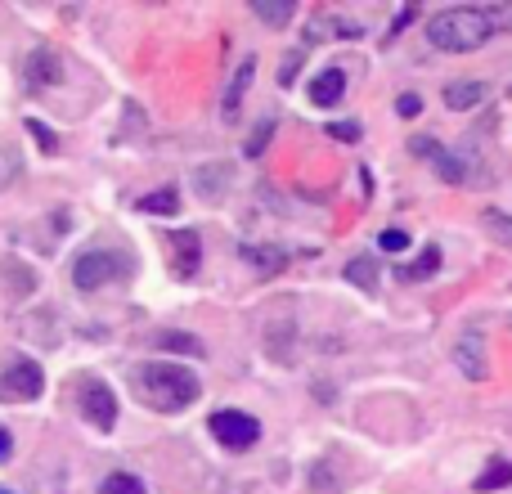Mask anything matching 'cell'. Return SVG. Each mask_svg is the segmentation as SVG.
I'll return each mask as SVG.
<instances>
[{"label": "cell", "mask_w": 512, "mask_h": 494, "mask_svg": "<svg viewBox=\"0 0 512 494\" xmlns=\"http://www.w3.org/2000/svg\"><path fill=\"white\" fill-rule=\"evenodd\" d=\"M131 387H135V396L149 409H158V414H180V409H189L203 396L198 373L185 369V364H171V360L140 364V369L131 373Z\"/></svg>", "instance_id": "6da1fadb"}, {"label": "cell", "mask_w": 512, "mask_h": 494, "mask_svg": "<svg viewBox=\"0 0 512 494\" xmlns=\"http://www.w3.org/2000/svg\"><path fill=\"white\" fill-rule=\"evenodd\" d=\"M499 27V14L495 9H441V14L427 23V41L445 54H468V50H481V45L495 36Z\"/></svg>", "instance_id": "7a4b0ae2"}, {"label": "cell", "mask_w": 512, "mask_h": 494, "mask_svg": "<svg viewBox=\"0 0 512 494\" xmlns=\"http://www.w3.org/2000/svg\"><path fill=\"white\" fill-rule=\"evenodd\" d=\"M41 391H45L41 364L27 360V355H5V364H0V400L23 405V400H36Z\"/></svg>", "instance_id": "3957f363"}, {"label": "cell", "mask_w": 512, "mask_h": 494, "mask_svg": "<svg viewBox=\"0 0 512 494\" xmlns=\"http://www.w3.org/2000/svg\"><path fill=\"white\" fill-rule=\"evenodd\" d=\"M126 270H131V261H126L122 252L90 247V252H81L77 265H72V283H77L81 292H99V288H108L113 279H122Z\"/></svg>", "instance_id": "277c9868"}, {"label": "cell", "mask_w": 512, "mask_h": 494, "mask_svg": "<svg viewBox=\"0 0 512 494\" xmlns=\"http://www.w3.org/2000/svg\"><path fill=\"white\" fill-rule=\"evenodd\" d=\"M212 436L225 450H252L261 441V423L252 414H239V409H221V414H212Z\"/></svg>", "instance_id": "5b68a950"}, {"label": "cell", "mask_w": 512, "mask_h": 494, "mask_svg": "<svg viewBox=\"0 0 512 494\" xmlns=\"http://www.w3.org/2000/svg\"><path fill=\"white\" fill-rule=\"evenodd\" d=\"M81 418L99 432H113L117 427V396L104 382H81Z\"/></svg>", "instance_id": "8992f818"}, {"label": "cell", "mask_w": 512, "mask_h": 494, "mask_svg": "<svg viewBox=\"0 0 512 494\" xmlns=\"http://www.w3.org/2000/svg\"><path fill=\"white\" fill-rule=\"evenodd\" d=\"M167 265L176 279H194L198 265H203V239H198V230H176L167 243Z\"/></svg>", "instance_id": "52a82bcc"}, {"label": "cell", "mask_w": 512, "mask_h": 494, "mask_svg": "<svg viewBox=\"0 0 512 494\" xmlns=\"http://www.w3.org/2000/svg\"><path fill=\"white\" fill-rule=\"evenodd\" d=\"M409 149H414L418 158H432V162H436V171H441V176L450 180V185H468V162L454 158V153H445L436 140H423V135H418V140H409Z\"/></svg>", "instance_id": "ba28073f"}, {"label": "cell", "mask_w": 512, "mask_h": 494, "mask_svg": "<svg viewBox=\"0 0 512 494\" xmlns=\"http://www.w3.org/2000/svg\"><path fill=\"white\" fill-rule=\"evenodd\" d=\"M342 95H346V72L342 68L315 72V81H310V104H315V108H333Z\"/></svg>", "instance_id": "9c48e42d"}, {"label": "cell", "mask_w": 512, "mask_h": 494, "mask_svg": "<svg viewBox=\"0 0 512 494\" xmlns=\"http://www.w3.org/2000/svg\"><path fill=\"white\" fill-rule=\"evenodd\" d=\"M454 360H459V369L468 373V378H486L490 364H486V342H481V333H463L459 337V351H454Z\"/></svg>", "instance_id": "30bf717a"}, {"label": "cell", "mask_w": 512, "mask_h": 494, "mask_svg": "<svg viewBox=\"0 0 512 494\" xmlns=\"http://www.w3.org/2000/svg\"><path fill=\"white\" fill-rule=\"evenodd\" d=\"M490 86L486 81H454V86H445V108H454V113H468V108L486 104Z\"/></svg>", "instance_id": "8fae6325"}, {"label": "cell", "mask_w": 512, "mask_h": 494, "mask_svg": "<svg viewBox=\"0 0 512 494\" xmlns=\"http://www.w3.org/2000/svg\"><path fill=\"white\" fill-rule=\"evenodd\" d=\"M252 72H256V59L248 54V59L239 63V72H234L230 90H225V122H239V104H243V95H248V86H252Z\"/></svg>", "instance_id": "7c38bea8"}, {"label": "cell", "mask_w": 512, "mask_h": 494, "mask_svg": "<svg viewBox=\"0 0 512 494\" xmlns=\"http://www.w3.org/2000/svg\"><path fill=\"white\" fill-rule=\"evenodd\" d=\"M23 77H27V86H54V81H63V68L54 63V54L41 50L23 63Z\"/></svg>", "instance_id": "4fadbf2b"}, {"label": "cell", "mask_w": 512, "mask_h": 494, "mask_svg": "<svg viewBox=\"0 0 512 494\" xmlns=\"http://www.w3.org/2000/svg\"><path fill=\"white\" fill-rule=\"evenodd\" d=\"M153 346H158V351H171V355H189V360L207 355V346L198 342L194 333H153Z\"/></svg>", "instance_id": "5bb4252c"}, {"label": "cell", "mask_w": 512, "mask_h": 494, "mask_svg": "<svg viewBox=\"0 0 512 494\" xmlns=\"http://www.w3.org/2000/svg\"><path fill=\"white\" fill-rule=\"evenodd\" d=\"M252 14L270 27H283L292 14H297V5H292V0H252Z\"/></svg>", "instance_id": "9a60e30c"}, {"label": "cell", "mask_w": 512, "mask_h": 494, "mask_svg": "<svg viewBox=\"0 0 512 494\" xmlns=\"http://www.w3.org/2000/svg\"><path fill=\"white\" fill-rule=\"evenodd\" d=\"M176 207H180V194H176V189H158V194L135 198V212H149V216H171Z\"/></svg>", "instance_id": "2e32d148"}, {"label": "cell", "mask_w": 512, "mask_h": 494, "mask_svg": "<svg viewBox=\"0 0 512 494\" xmlns=\"http://www.w3.org/2000/svg\"><path fill=\"white\" fill-rule=\"evenodd\" d=\"M346 279H351L355 288L373 292L378 288V261H373V256H355V261H346Z\"/></svg>", "instance_id": "e0dca14e"}, {"label": "cell", "mask_w": 512, "mask_h": 494, "mask_svg": "<svg viewBox=\"0 0 512 494\" xmlns=\"http://www.w3.org/2000/svg\"><path fill=\"white\" fill-rule=\"evenodd\" d=\"M436 265H441V247H427V252L418 256L414 265H400V270H396V279H405V283L427 279V274H436Z\"/></svg>", "instance_id": "ac0fdd59"}, {"label": "cell", "mask_w": 512, "mask_h": 494, "mask_svg": "<svg viewBox=\"0 0 512 494\" xmlns=\"http://www.w3.org/2000/svg\"><path fill=\"white\" fill-rule=\"evenodd\" d=\"M504 486H512V463H508V459H495V463H490V468L477 477V490L490 494V490H504Z\"/></svg>", "instance_id": "d6986e66"}, {"label": "cell", "mask_w": 512, "mask_h": 494, "mask_svg": "<svg viewBox=\"0 0 512 494\" xmlns=\"http://www.w3.org/2000/svg\"><path fill=\"white\" fill-rule=\"evenodd\" d=\"M243 256L248 261H256L265 274H274V270H283V252H274V247H243Z\"/></svg>", "instance_id": "ffe728a7"}, {"label": "cell", "mask_w": 512, "mask_h": 494, "mask_svg": "<svg viewBox=\"0 0 512 494\" xmlns=\"http://www.w3.org/2000/svg\"><path fill=\"white\" fill-rule=\"evenodd\" d=\"M99 494H144V486L135 477H126V472H113V477H104Z\"/></svg>", "instance_id": "44dd1931"}, {"label": "cell", "mask_w": 512, "mask_h": 494, "mask_svg": "<svg viewBox=\"0 0 512 494\" xmlns=\"http://www.w3.org/2000/svg\"><path fill=\"white\" fill-rule=\"evenodd\" d=\"M486 230L495 234L499 243L512 247V216H508V212H495V207H490V212H486Z\"/></svg>", "instance_id": "7402d4cb"}, {"label": "cell", "mask_w": 512, "mask_h": 494, "mask_svg": "<svg viewBox=\"0 0 512 494\" xmlns=\"http://www.w3.org/2000/svg\"><path fill=\"white\" fill-rule=\"evenodd\" d=\"M27 131H32L36 140H41V153H59V135H54L50 126H41L36 117H27Z\"/></svg>", "instance_id": "603a6c76"}, {"label": "cell", "mask_w": 512, "mask_h": 494, "mask_svg": "<svg viewBox=\"0 0 512 494\" xmlns=\"http://www.w3.org/2000/svg\"><path fill=\"white\" fill-rule=\"evenodd\" d=\"M270 135H274V122H261V126H256L252 140H248V158H261L265 144H270Z\"/></svg>", "instance_id": "cb8c5ba5"}, {"label": "cell", "mask_w": 512, "mask_h": 494, "mask_svg": "<svg viewBox=\"0 0 512 494\" xmlns=\"http://www.w3.org/2000/svg\"><path fill=\"white\" fill-rule=\"evenodd\" d=\"M378 247H382V252H405V247H409V234H405V230H382Z\"/></svg>", "instance_id": "d4e9b609"}, {"label": "cell", "mask_w": 512, "mask_h": 494, "mask_svg": "<svg viewBox=\"0 0 512 494\" xmlns=\"http://www.w3.org/2000/svg\"><path fill=\"white\" fill-rule=\"evenodd\" d=\"M328 135H333V140H360V122H333Z\"/></svg>", "instance_id": "484cf974"}, {"label": "cell", "mask_w": 512, "mask_h": 494, "mask_svg": "<svg viewBox=\"0 0 512 494\" xmlns=\"http://www.w3.org/2000/svg\"><path fill=\"white\" fill-rule=\"evenodd\" d=\"M396 113L400 117H418V113H423V99H418V95H400L396 99Z\"/></svg>", "instance_id": "4316f807"}, {"label": "cell", "mask_w": 512, "mask_h": 494, "mask_svg": "<svg viewBox=\"0 0 512 494\" xmlns=\"http://www.w3.org/2000/svg\"><path fill=\"white\" fill-rule=\"evenodd\" d=\"M5 454H9V432L0 427V459H5Z\"/></svg>", "instance_id": "83f0119b"}, {"label": "cell", "mask_w": 512, "mask_h": 494, "mask_svg": "<svg viewBox=\"0 0 512 494\" xmlns=\"http://www.w3.org/2000/svg\"><path fill=\"white\" fill-rule=\"evenodd\" d=\"M0 494H9V490H0Z\"/></svg>", "instance_id": "f1b7e54d"}, {"label": "cell", "mask_w": 512, "mask_h": 494, "mask_svg": "<svg viewBox=\"0 0 512 494\" xmlns=\"http://www.w3.org/2000/svg\"><path fill=\"white\" fill-rule=\"evenodd\" d=\"M508 95H512V90H508Z\"/></svg>", "instance_id": "f546056e"}, {"label": "cell", "mask_w": 512, "mask_h": 494, "mask_svg": "<svg viewBox=\"0 0 512 494\" xmlns=\"http://www.w3.org/2000/svg\"><path fill=\"white\" fill-rule=\"evenodd\" d=\"M508 324H512V319H508Z\"/></svg>", "instance_id": "4dcf8cb0"}]
</instances>
